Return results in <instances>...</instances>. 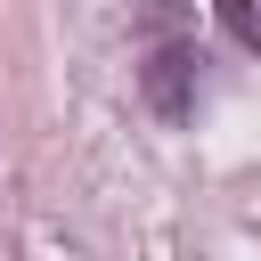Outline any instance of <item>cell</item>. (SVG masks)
<instances>
[{
  "mask_svg": "<svg viewBox=\"0 0 261 261\" xmlns=\"http://www.w3.org/2000/svg\"><path fill=\"white\" fill-rule=\"evenodd\" d=\"M147 106L163 122H188V106H196V57L188 49H155L147 57Z\"/></svg>",
  "mask_w": 261,
  "mask_h": 261,
  "instance_id": "1",
  "label": "cell"
},
{
  "mask_svg": "<svg viewBox=\"0 0 261 261\" xmlns=\"http://www.w3.org/2000/svg\"><path fill=\"white\" fill-rule=\"evenodd\" d=\"M220 24H228L245 49H261V0H220Z\"/></svg>",
  "mask_w": 261,
  "mask_h": 261,
  "instance_id": "2",
  "label": "cell"
}]
</instances>
